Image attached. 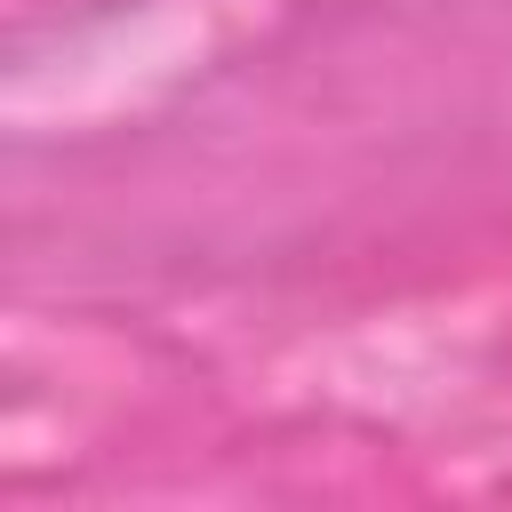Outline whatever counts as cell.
<instances>
[{
  "mask_svg": "<svg viewBox=\"0 0 512 512\" xmlns=\"http://www.w3.org/2000/svg\"><path fill=\"white\" fill-rule=\"evenodd\" d=\"M120 8H144V0H0V24H8V40H48V32H80L96 16H120Z\"/></svg>",
  "mask_w": 512,
  "mask_h": 512,
  "instance_id": "obj_1",
  "label": "cell"
}]
</instances>
